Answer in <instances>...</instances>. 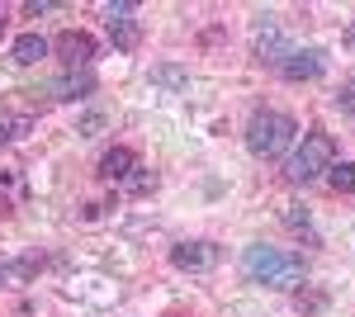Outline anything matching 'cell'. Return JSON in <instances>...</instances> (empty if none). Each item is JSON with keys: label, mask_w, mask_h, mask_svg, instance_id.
<instances>
[{"label": "cell", "mask_w": 355, "mask_h": 317, "mask_svg": "<svg viewBox=\"0 0 355 317\" xmlns=\"http://www.w3.org/2000/svg\"><path fill=\"white\" fill-rule=\"evenodd\" d=\"M346 38H351V43H355V24H351V33H346Z\"/></svg>", "instance_id": "22"}, {"label": "cell", "mask_w": 355, "mask_h": 317, "mask_svg": "<svg viewBox=\"0 0 355 317\" xmlns=\"http://www.w3.org/2000/svg\"><path fill=\"white\" fill-rule=\"evenodd\" d=\"M133 171H137V157L128 147H110V152L100 157V175H105V180H128Z\"/></svg>", "instance_id": "10"}, {"label": "cell", "mask_w": 355, "mask_h": 317, "mask_svg": "<svg viewBox=\"0 0 355 317\" xmlns=\"http://www.w3.org/2000/svg\"><path fill=\"white\" fill-rule=\"evenodd\" d=\"M48 53H53V43H48V38H38V33H19V38H15V48H10V62H15V67H38Z\"/></svg>", "instance_id": "9"}, {"label": "cell", "mask_w": 355, "mask_h": 317, "mask_svg": "<svg viewBox=\"0 0 355 317\" xmlns=\"http://www.w3.org/2000/svg\"><path fill=\"white\" fill-rule=\"evenodd\" d=\"M5 280H15V265L10 261H0V284H5Z\"/></svg>", "instance_id": "20"}, {"label": "cell", "mask_w": 355, "mask_h": 317, "mask_svg": "<svg viewBox=\"0 0 355 317\" xmlns=\"http://www.w3.org/2000/svg\"><path fill=\"white\" fill-rule=\"evenodd\" d=\"M242 275L251 284H261V289L289 293L308 280V261H303V256H289V251H275V246H246Z\"/></svg>", "instance_id": "1"}, {"label": "cell", "mask_w": 355, "mask_h": 317, "mask_svg": "<svg viewBox=\"0 0 355 317\" xmlns=\"http://www.w3.org/2000/svg\"><path fill=\"white\" fill-rule=\"evenodd\" d=\"M152 80H157V85H166V90H185V85H190V76H185L180 67H157V71H152Z\"/></svg>", "instance_id": "13"}, {"label": "cell", "mask_w": 355, "mask_h": 317, "mask_svg": "<svg viewBox=\"0 0 355 317\" xmlns=\"http://www.w3.org/2000/svg\"><path fill=\"white\" fill-rule=\"evenodd\" d=\"M53 10H57L53 0H28L24 5V15H33V19H38V15H53Z\"/></svg>", "instance_id": "17"}, {"label": "cell", "mask_w": 355, "mask_h": 317, "mask_svg": "<svg viewBox=\"0 0 355 317\" xmlns=\"http://www.w3.org/2000/svg\"><path fill=\"white\" fill-rule=\"evenodd\" d=\"M28 128H33L28 114H0V147H5V142H19Z\"/></svg>", "instance_id": "11"}, {"label": "cell", "mask_w": 355, "mask_h": 317, "mask_svg": "<svg viewBox=\"0 0 355 317\" xmlns=\"http://www.w3.org/2000/svg\"><path fill=\"white\" fill-rule=\"evenodd\" d=\"M318 308H322L318 293H299V313H318Z\"/></svg>", "instance_id": "18"}, {"label": "cell", "mask_w": 355, "mask_h": 317, "mask_svg": "<svg viewBox=\"0 0 355 317\" xmlns=\"http://www.w3.org/2000/svg\"><path fill=\"white\" fill-rule=\"evenodd\" d=\"M5 24H10V19H5V5H0V33H5Z\"/></svg>", "instance_id": "21"}, {"label": "cell", "mask_w": 355, "mask_h": 317, "mask_svg": "<svg viewBox=\"0 0 355 317\" xmlns=\"http://www.w3.org/2000/svg\"><path fill=\"white\" fill-rule=\"evenodd\" d=\"M336 109H341V114H355V80H346V85L336 90Z\"/></svg>", "instance_id": "15"}, {"label": "cell", "mask_w": 355, "mask_h": 317, "mask_svg": "<svg viewBox=\"0 0 355 317\" xmlns=\"http://www.w3.org/2000/svg\"><path fill=\"white\" fill-rule=\"evenodd\" d=\"M279 76L284 80H318L322 76V48H294L279 62Z\"/></svg>", "instance_id": "7"}, {"label": "cell", "mask_w": 355, "mask_h": 317, "mask_svg": "<svg viewBox=\"0 0 355 317\" xmlns=\"http://www.w3.org/2000/svg\"><path fill=\"white\" fill-rule=\"evenodd\" d=\"M100 128H105V114H85L81 119V137H95Z\"/></svg>", "instance_id": "16"}, {"label": "cell", "mask_w": 355, "mask_h": 317, "mask_svg": "<svg viewBox=\"0 0 355 317\" xmlns=\"http://www.w3.org/2000/svg\"><path fill=\"white\" fill-rule=\"evenodd\" d=\"M133 189H142V194H147V189H157V175H133Z\"/></svg>", "instance_id": "19"}, {"label": "cell", "mask_w": 355, "mask_h": 317, "mask_svg": "<svg viewBox=\"0 0 355 317\" xmlns=\"http://www.w3.org/2000/svg\"><path fill=\"white\" fill-rule=\"evenodd\" d=\"M133 15H137V5L133 0H119V5H105V24H110V38H114V48H137V24H133Z\"/></svg>", "instance_id": "6"}, {"label": "cell", "mask_w": 355, "mask_h": 317, "mask_svg": "<svg viewBox=\"0 0 355 317\" xmlns=\"http://www.w3.org/2000/svg\"><path fill=\"white\" fill-rule=\"evenodd\" d=\"M90 90H95V71H67L48 85V95L62 105H81V100H90Z\"/></svg>", "instance_id": "8"}, {"label": "cell", "mask_w": 355, "mask_h": 317, "mask_svg": "<svg viewBox=\"0 0 355 317\" xmlns=\"http://www.w3.org/2000/svg\"><path fill=\"white\" fill-rule=\"evenodd\" d=\"M171 265H175V270H190V275L214 270V265H218V246H214V241H175V246H171Z\"/></svg>", "instance_id": "5"}, {"label": "cell", "mask_w": 355, "mask_h": 317, "mask_svg": "<svg viewBox=\"0 0 355 317\" xmlns=\"http://www.w3.org/2000/svg\"><path fill=\"white\" fill-rule=\"evenodd\" d=\"M327 180H331L336 194H355V161H336L327 171Z\"/></svg>", "instance_id": "12"}, {"label": "cell", "mask_w": 355, "mask_h": 317, "mask_svg": "<svg viewBox=\"0 0 355 317\" xmlns=\"http://www.w3.org/2000/svg\"><path fill=\"white\" fill-rule=\"evenodd\" d=\"M53 53L71 67V71H90V62H95V38L81 33V28H62L53 38Z\"/></svg>", "instance_id": "4"}, {"label": "cell", "mask_w": 355, "mask_h": 317, "mask_svg": "<svg viewBox=\"0 0 355 317\" xmlns=\"http://www.w3.org/2000/svg\"><path fill=\"white\" fill-rule=\"evenodd\" d=\"M279 218H284V228H294V232L308 228V209H294V204H289V209H279Z\"/></svg>", "instance_id": "14"}, {"label": "cell", "mask_w": 355, "mask_h": 317, "mask_svg": "<svg viewBox=\"0 0 355 317\" xmlns=\"http://www.w3.org/2000/svg\"><path fill=\"white\" fill-rule=\"evenodd\" d=\"M294 137H299V123H294L289 114L261 109V114H251V123H246V152L261 157V161H275V157H284V152L294 147Z\"/></svg>", "instance_id": "2"}, {"label": "cell", "mask_w": 355, "mask_h": 317, "mask_svg": "<svg viewBox=\"0 0 355 317\" xmlns=\"http://www.w3.org/2000/svg\"><path fill=\"white\" fill-rule=\"evenodd\" d=\"M331 166H336V137H331V132H303V147L289 152L284 175H289L294 185H308V180L327 175Z\"/></svg>", "instance_id": "3"}]
</instances>
